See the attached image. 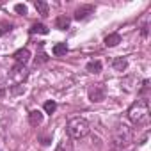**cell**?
<instances>
[{
    "label": "cell",
    "instance_id": "obj_4",
    "mask_svg": "<svg viewBox=\"0 0 151 151\" xmlns=\"http://www.w3.org/2000/svg\"><path fill=\"white\" fill-rule=\"evenodd\" d=\"M89 100L93 101V103H100V101H103L105 100V96H107V91H105V87L101 86V84H96V86H93V87H89Z\"/></svg>",
    "mask_w": 151,
    "mask_h": 151
},
{
    "label": "cell",
    "instance_id": "obj_3",
    "mask_svg": "<svg viewBox=\"0 0 151 151\" xmlns=\"http://www.w3.org/2000/svg\"><path fill=\"white\" fill-rule=\"evenodd\" d=\"M132 140H133V132H132L128 126H119V128L114 132V135H112V142H114L116 147H124V146H128Z\"/></svg>",
    "mask_w": 151,
    "mask_h": 151
},
{
    "label": "cell",
    "instance_id": "obj_9",
    "mask_svg": "<svg viewBox=\"0 0 151 151\" xmlns=\"http://www.w3.org/2000/svg\"><path fill=\"white\" fill-rule=\"evenodd\" d=\"M121 43V34H117V32H114V34H109L107 37H105V46H109V48H112V46H117Z\"/></svg>",
    "mask_w": 151,
    "mask_h": 151
},
{
    "label": "cell",
    "instance_id": "obj_10",
    "mask_svg": "<svg viewBox=\"0 0 151 151\" xmlns=\"http://www.w3.org/2000/svg\"><path fill=\"white\" fill-rule=\"evenodd\" d=\"M34 7H36V11H37V14H41V16H48V4L46 2H43V0H37V2H34Z\"/></svg>",
    "mask_w": 151,
    "mask_h": 151
},
{
    "label": "cell",
    "instance_id": "obj_16",
    "mask_svg": "<svg viewBox=\"0 0 151 151\" xmlns=\"http://www.w3.org/2000/svg\"><path fill=\"white\" fill-rule=\"evenodd\" d=\"M14 11H16L18 14H27V6H23V4H16V6H14Z\"/></svg>",
    "mask_w": 151,
    "mask_h": 151
},
{
    "label": "cell",
    "instance_id": "obj_11",
    "mask_svg": "<svg viewBox=\"0 0 151 151\" xmlns=\"http://www.w3.org/2000/svg\"><path fill=\"white\" fill-rule=\"evenodd\" d=\"M52 52H53V55H55V57H62V55H66V53H68V45H66V43H57V45L53 46V50H52Z\"/></svg>",
    "mask_w": 151,
    "mask_h": 151
},
{
    "label": "cell",
    "instance_id": "obj_1",
    "mask_svg": "<svg viewBox=\"0 0 151 151\" xmlns=\"http://www.w3.org/2000/svg\"><path fill=\"white\" fill-rule=\"evenodd\" d=\"M147 117H149V103H147L146 98L137 100L128 110V119L133 124H142V123L147 121Z\"/></svg>",
    "mask_w": 151,
    "mask_h": 151
},
{
    "label": "cell",
    "instance_id": "obj_14",
    "mask_svg": "<svg viewBox=\"0 0 151 151\" xmlns=\"http://www.w3.org/2000/svg\"><path fill=\"white\" fill-rule=\"evenodd\" d=\"M86 69L89 73H100L101 71V62L100 60H89L87 66H86Z\"/></svg>",
    "mask_w": 151,
    "mask_h": 151
},
{
    "label": "cell",
    "instance_id": "obj_5",
    "mask_svg": "<svg viewBox=\"0 0 151 151\" xmlns=\"http://www.w3.org/2000/svg\"><path fill=\"white\" fill-rule=\"evenodd\" d=\"M14 60L18 62V66H25L27 62H29V59H30V52L27 50V48H20L18 52H14Z\"/></svg>",
    "mask_w": 151,
    "mask_h": 151
},
{
    "label": "cell",
    "instance_id": "obj_13",
    "mask_svg": "<svg viewBox=\"0 0 151 151\" xmlns=\"http://www.w3.org/2000/svg\"><path fill=\"white\" fill-rule=\"evenodd\" d=\"M126 66H128V62H126V59H123V57L114 59V62H112V68H114L116 71H124Z\"/></svg>",
    "mask_w": 151,
    "mask_h": 151
},
{
    "label": "cell",
    "instance_id": "obj_6",
    "mask_svg": "<svg viewBox=\"0 0 151 151\" xmlns=\"http://www.w3.org/2000/svg\"><path fill=\"white\" fill-rule=\"evenodd\" d=\"M94 13V6H80L77 11H75V20H86L89 14Z\"/></svg>",
    "mask_w": 151,
    "mask_h": 151
},
{
    "label": "cell",
    "instance_id": "obj_17",
    "mask_svg": "<svg viewBox=\"0 0 151 151\" xmlns=\"http://www.w3.org/2000/svg\"><path fill=\"white\" fill-rule=\"evenodd\" d=\"M9 30H11V25L9 23H0V36L6 34V32H9Z\"/></svg>",
    "mask_w": 151,
    "mask_h": 151
},
{
    "label": "cell",
    "instance_id": "obj_2",
    "mask_svg": "<svg viewBox=\"0 0 151 151\" xmlns=\"http://www.w3.org/2000/svg\"><path fill=\"white\" fill-rule=\"evenodd\" d=\"M89 130H91V126H89L87 119H84V117H73L68 123V133L73 139H84L89 133Z\"/></svg>",
    "mask_w": 151,
    "mask_h": 151
},
{
    "label": "cell",
    "instance_id": "obj_15",
    "mask_svg": "<svg viewBox=\"0 0 151 151\" xmlns=\"http://www.w3.org/2000/svg\"><path fill=\"white\" fill-rule=\"evenodd\" d=\"M43 109H45V112H46V114H53V112L57 110V103H55L53 100H48V101L45 103V107H43Z\"/></svg>",
    "mask_w": 151,
    "mask_h": 151
},
{
    "label": "cell",
    "instance_id": "obj_8",
    "mask_svg": "<svg viewBox=\"0 0 151 151\" xmlns=\"http://www.w3.org/2000/svg\"><path fill=\"white\" fill-rule=\"evenodd\" d=\"M69 23H71V20H69L66 14L55 18V27H57L59 30H66V29H69Z\"/></svg>",
    "mask_w": 151,
    "mask_h": 151
},
{
    "label": "cell",
    "instance_id": "obj_12",
    "mask_svg": "<svg viewBox=\"0 0 151 151\" xmlns=\"http://www.w3.org/2000/svg\"><path fill=\"white\" fill-rule=\"evenodd\" d=\"M29 32L30 34H48V27L45 23H34Z\"/></svg>",
    "mask_w": 151,
    "mask_h": 151
},
{
    "label": "cell",
    "instance_id": "obj_7",
    "mask_svg": "<svg viewBox=\"0 0 151 151\" xmlns=\"http://www.w3.org/2000/svg\"><path fill=\"white\" fill-rule=\"evenodd\" d=\"M29 123H30V126H39L43 123V112L41 110H32L29 114Z\"/></svg>",
    "mask_w": 151,
    "mask_h": 151
}]
</instances>
